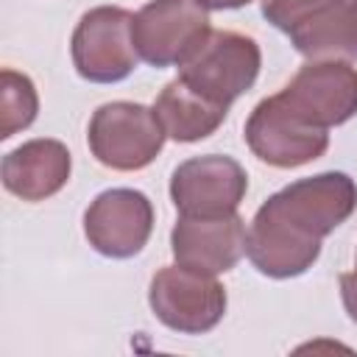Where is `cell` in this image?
Segmentation results:
<instances>
[{
	"label": "cell",
	"mask_w": 357,
	"mask_h": 357,
	"mask_svg": "<svg viewBox=\"0 0 357 357\" xmlns=\"http://www.w3.org/2000/svg\"><path fill=\"white\" fill-rule=\"evenodd\" d=\"M165 134L176 142H198L218 131V126L226 120L229 106H220L201 92H195L181 78L170 81L153 106Z\"/></svg>",
	"instance_id": "cell-15"
},
{
	"label": "cell",
	"mask_w": 357,
	"mask_h": 357,
	"mask_svg": "<svg viewBox=\"0 0 357 357\" xmlns=\"http://www.w3.org/2000/svg\"><path fill=\"white\" fill-rule=\"evenodd\" d=\"M279 209L315 237H326L357 209V184L337 170L298 178L271 195Z\"/></svg>",
	"instance_id": "cell-12"
},
{
	"label": "cell",
	"mask_w": 357,
	"mask_h": 357,
	"mask_svg": "<svg viewBox=\"0 0 357 357\" xmlns=\"http://www.w3.org/2000/svg\"><path fill=\"white\" fill-rule=\"evenodd\" d=\"M248 231L237 212L220 218L181 215L170 231V248L178 265L198 273H226L245 254Z\"/></svg>",
	"instance_id": "cell-11"
},
{
	"label": "cell",
	"mask_w": 357,
	"mask_h": 357,
	"mask_svg": "<svg viewBox=\"0 0 357 357\" xmlns=\"http://www.w3.org/2000/svg\"><path fill=\"white\" fill-rule=\"evenodd\" d=\"M245 254L259 273L271 279H290L312 268L321 254V237L301 229L273 198H268L251 220Z\"/></svg>",
	"instance_id": "cell-8"
},
{
	"label": "cell",
	"mask_w": 357,
	"mask_h": 357,
	"mask_svg": "<svg viewBox=\"0 0 357 357\" xmlns=\"http://www.w3.org/2000/svg\"><path fill=\"white\" fill-rule=\"evenodd\" d=\"M279 95L307 123L340 126L357 114V70L343 61H310Z\"/></svg>",
	"instance_id": "cell-10"
},
{
	"label": "cell",
	"mask_w": 357,
	"mask_h": 357,
	"mask_svg": "<svg viewBox=\"0 0 357 357\" xmlns=\"http://www.w3.org/2000/svg\"><path fill=\"white\" fill-rule=\"evenodd\" d=\"M248 190L243 165L231 156L206 153L181 162L170 178V198L181 215L220 218L237 212Z\"/></svg>",
	"instance_id": "cell-7"
},
{
	"label": "cell",
	"mask_w": 357,
	"mask_h": 357,
	"mask_svg": "<svg viewBox=\"0 0 357 357\" xmlns=\"http://www.w3.org/2000/svg\"><path fill=\"white\" fill-rule=\"evenodd\" d=\"M340 296H343V307L349 318L357 324V271L340 276Z\"/></svg>",
	"instance_id": "cell-18"
},
{
	"label": "cell",
	"mask_w": 357,
	"mask_h": 357,
	"mask_svg": "<svg viewBox=\"0 0 357 357\" xmlns=\"http://www.w3.org/2000/svg\"><path fill=\"white\" fill-rule=\"evenodd\" d=\"M245 142L254 156L273 167H298L326 151L329 134L296 114L276 92L254 106L245 120Z\"/></svg>",
	"instance_id": "cell-6"
},
{
	"label": "cell",
	"mask_w": 357,
	"mask_h": 357,
	"mask_svg": "<svg viewBox=\"0 0 357 357\" xmlns=\"http://www.w3.org/2000/svg\"><path fill=\"white\" fill-rule=\"evenodd\" d=\"M259 45L237 31H209L195 53L178 64V78L204 98L229 106L259 75Z\"/></svg>",
	"instance_id": "cell-1"
},
{
	"label": "cell",
	"mask_w": 357,
	"mask_h": 357,
	"mask_svg": "<svg viewBox=\"0 0 357 357\" xmlns=\"http://www.w3.org/2000/svg\"><path fill=\"white\" fill-rule=\"evenodd\" d=\"M165 128L153 109L114 100L95 109L89 120V151L112 170H139L156 159L165 145Z\"/></svg>",
	"instance_id": "cell-2"
},
{
	"label": "cell",
	"mask_w": 357,
	"mask_h": 357,
	"mask_svg": "<svg viewBox=\"0 0 357 357\" xmlns=\"http://www.w3.org/2000/svg\"><path fill=\"white\" fill-rule=\"evenodd\" d=\"M310 61H357V0H335L290 31Z\"/></svg>",
	"instance_id": "cell-14"
},
{
	"label": "cell",
	"mask_w": 357,
	"mask_h": 357,
	"mask_svg": "<svg viewBox=\"0 0 357 357\" xmlns=\"http://www.w3.org/2000/svg\"><path fill=\"white\" fill-rule=\"evenodd\" d=\"M204 8H215V11H223V8H240V6H248L251 0H198Z\"/></svg>",
	"instance_id": "cell-19"
},
{
	"label": "cell",
	"mask_w": 357,
	"mask_h": 357,
	"mask_svg": "<svg viewBox=\"0 0 357 357\" xmlns=\"http://www.w3.org/2000/svg\"><path fill=\"white\" fill-rule=\"evenodd\" d=\"M153 229V206L145 192L114 187L100 192L86 215L84 231L89 245L112 259H128L142 251Z\"/></svg>",
	"instance_id": "cell-9"
},
{
	"label": "cell",
	"mask_w": 357,
	"mask_h": 357,
	"mask_svg": "<svg viewBox=\"0 0 357 357\" xmlns=\"http://www.w3.org/2000/svg\"><path fill=\"white\" fill-rule=\"evenodd\" d=\"M134 14L117 6H98L81 17L73 31V64L92 84H114L137 67L131 36Z\"/></svg>",
	"instance_id": "cell-5"
},
{
	"label": "cell",
	"mask_w": 357,
	"mask_h": 357,
	"mask_svg": "<svg viewBox=\"0 0 357 357\" xmlns=\"http://www.w3.org/2000/svg\"><path fill=\"white\" fill-rule=\"evenodd\" d=\"M206 11L198 0H151L142 6L131 22L139 59L151 67L187 61L212 31Z\"/></svg>",
	"instance_id": "cell-3"
},
{
	"label": "cell",
	"mask_w": 357,
	"mask_h": 357,
	"mask_svg": "<svg viewBox=\"0 0 357 357\" xmlns=\"http://www.w3.org/2000/svg\"><path fill=\"white\" fill-rule=\"evenodd\" d=\"M70 151L59 139H31L6 153L3 184L22 201H45L56 195L70 178Z\"/></svg>",
	"instance_id": "cell-13"
},
{
	"label": "cell",
	"mask_w": 357,
	"mask_h": 357,
	"mask_svg": "<svg viewBox=\"0 0 357 357\" xmlns=\"http://www.w3.org/2000/svg\"><path fill=\"white\" fill-rule=\"evenodd\" d=\"M153 315L173 332L204 335L215 329L226 312V290L209 276L184 265H167L151 279L148 293Z\"/></svg>",
	"instance_id": "cell-4"
},
{
	"label": "cell",
	"mask_w": 357,
	"mask_h": 357,
	"mask_svg": "<svg viewBox=\"0 0 357 357\" xmlns=\"http://www.w3.org/2000/svg\"><path fill=\"white\" fill-rule=\"evenodd\" d=\"M329 3L335 0H262V14L273 28L290 33L293 28H298L304 20H310L315 11L326 8Z\"/></svg>",
	"instance_id": "cell-17"
},
{
	"label": "cell",
	"mask_w": 357,
	"mask_h": 357,
	"mask_svg": "<svg viewBox=\"0 0 357 357\" xmlns=\"http://www.w3.org/2000/svg\"><path fill=\"white\" fill-rule=\"evenodd\" d=\"M39 95L28 75L17 70L0 73V139L14 137L17 131L28 128L36 120Z\"/></svg>",
	"instance_id": "cell-16"
}]
</instances>
